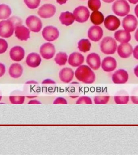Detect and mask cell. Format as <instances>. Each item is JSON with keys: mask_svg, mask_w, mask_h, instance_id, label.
<instances>
[{"mask_svg": "<svg viewBox=\"0 0 138 155\" xmlns=\"http://www.w3.org/2000/svg\"><path fill=\"white\" fill-rule=\"evenodd\" d=\"M78 81L85 84H92L95 81V73L89 66L82 65L77 68L75 73Z\"/></svg>", "mask_w": 138, "mask_h": 155, "instance_id": "1", "label": "cell"}, {"mask_svg": "<svg viewBox=\"0 0 138 155\" xmlns=\"http://www.w3.org/2000/svg\"><path fill=\"white\" fill-rule=\"evenodd\" d=\"M100 49L102 52L105 54H113L117 49V43L112 37H105L101 43Z\"/></svg>", "mask_w": 138, "mask_h": 155, "instance_id": "2", "label": "cell"}, {"mask_svg": "<svg viewBox=\"0 0 138 155\" xmlns=\"http://www.w3.org/2000/svg\"><path fill=\"white\" fill-rule=\"evenodd\" d=\"M112 10L117 16H125L129 13L130 7L126 0H117L112 5Z\"/></svg>", "mask_w": 138, "mask_h": 155, "instance_id": "3", "label": "cell"}, {"mask_svg": "<svg viewBox=\"0 0 138 155\" xmlns=\"http://www.w3.org/2000/svg\"><path fill=\"white\" fill-rule=\"evenodd\" d=\"M73 15L77 22L83 23L88 20L90 12L86 7L80 6L74 9Z\"/></svg>", "mask_w": 138, "mask_h": 155, "instance_id": "4", "label": "cell"}, {"mask_svg": "<svg viewBox=\"0 0 138 155\" xmlns=\"http://www.w3.org/2000/svg\"><path fill=\"white\" fill-rule=\"evenodd\" d=\"M14 24L9 20H4L0 21V37L8 38L11 37L14 34Z\"/></svg>", "mask_w": 138, "mask_h": 155, "instance_id": "5", "label": "cell"}, {"mask_svg": "<svg viewBox=\"0 0 138 155\" xmlns=\"http://www.w3.org/2000/svg\"><path fill=\"white\" fill-rule=\"evenodd\" d=\"M42 36L47 41H53L58 38L59 32L58 29L54 26H47L43 29L42 31Z\"/></svg>", "mask_w": 138, "mask_h": 155, "instance_id": "6", "label": "cell"}, {"mask_svg": "<svg viewBox=\"0 0 138 155\" xmlns=\"http://www.w3.org/2000/svg\"><path fill=\"white\" fill-rule=\"evenodd\" d=\"M138 25V20L134 15H127L122 21V27L128 32H133L135 31Z\"/></svg>", "mask_w": 138, "mask_h": 155, "instance_id": "7", "label": "cell"}, {"mask_svg": "<svg viewBox=\"0 0 138 155\" xmlns=\"http://www.w3.org/2000/svg\"><path fill=\"white\" fill-rule=\"evenodd\" d=\"M26 24L32 32H38L43 26L41 20L35 15H30L26 19Z\"/></svg>", "mask_w": 138, "mask_h": 155, "instance_id": "8", "label": "cell"}, {"mask_svg": "<svg viewBox=\"0 0 138 155\" xmlns=\"http://www.w3.org/2000/svg\"><path fill=\"white\" fill-rule=\"evenodd\" d=\"M40 53L44 59L50 60L53 58L56 53L54 45L50 43L43 44L40 48Z\"/></svg>", "mask_w": 138, "mask_h": 155, "instance_id": "9", "label": "cell"}, {"mask_svg": "<svg viewBox=\"0 0 138 155\" xmlns=\"http://www.w3.org/2000/svg\"><path fill=\"white\" fill-rule=\"evenodd\" d=\"M56 11L55 5L51 4H44L38 9V14L42 18H49L55 15Z\"/></svg>", "mask_w": 138, "mask_h": 155, "instance_id": "10", "label": "cell"}, {"mask_svg": "<svg viewBox=\"0 0 138 155\" xmlns=\"http://www.w3.org/2000/svg\"><path fill=\"white\" fill-rule=\"evenodd\" d=\"M129 79V74L127 71L120 69L113 74L112 81L116 84H123L127 83Z\"/></svg>", "mask_w": 138, "mask_h": 155, "instance_id": "11", "label": "cell"}, {"mask_svg": "<svg viewBox=\"0 0 138 155\" xmlns=\"http://www.w3.org/2000/svg\"><path fill=\"white\" fill-rule=\"evenodd\" d=\"M103 34L102 28L97 25L91 26L88 32V37L90 40L94 42L100 41L103 37Z\"/></svg>", "mask_w": 138, "mask_h": 155, "instance_id": "12", "label": "cell"}, {"mask_svg": "<svg viewBox=\"0 0 138 155\" xmlns=\"http://www.w3.org/2000/svg\"><path fill=\"white\" fill-rule=\"evenodd\" d=\"M104 25L108 30L114 31L117 29L120 25V21L117 17L114 15H109L104 20Z\"/></svg>", "mask_w": 138, "mask_h": 155, "instance_id": "13", "label": "cell"}, {"mask_svg": "<svg viewBox=\"0 0 138 155\" xmlns=\"http://www.w3.org/2000/svg\"><path fill=\"white\" fill-rule=\"evenodd\" d=\"M86 62L89 67L94 70L99 69L101 65L100 56L95 53L90 54L87 56Z\"/></svg>", "mask_w": 138, "mask_h": 155, "instance_id": "14", "label": "cell"}, {"mask_svg": "<svg viewBox=\"0 0 138 155\" xmlns=\"http://www.w3.org/2000/svg\"><path fill=\"white\" fill-rule=\"evenodd\" d=\"M102 68L105 72L113 71L117 67V63L116 59L111 56L105 57L101 63Z\"/></svg>", "mask_w": 138, "mask_h": 155, "instance_id": "15", "label": "cell"}, {"mask_svg": "<svg viewBox=\"0 0 138 155\" xmlns=\"http://www.w3.org/2000/svg\"><path fill=\"white\" fill-rule=\"evenodd\" d=\"M133 48L129 43L121 44L117 47V53L122 58H127L131 56L133 53Z\"/></svg>", "mask_w": 138, "mask_h": 155, "instance_id": "16", "label": "cell"}, {"mask_svg": "<svg viewBox=\"0 0 138 155\" xmlns=\"http://www.w3.org/2000/svg\"><path fill=\"white\" fill-rule=\"evenodd\" d=\"M24 50L21 47L16 46L12 48L9 52L11 58L15 62H19L24 58Z\"/></svg>", "mask_w": 138, "mask_h": 155, "instance_id": "17", "label": "cell"}, {"mask_svg": "<svg viewBox=\"0 0 138 155\" xmlns=\"http://www.w3.org/2000/svg\"><path fill=\"white\" fill-rule=\"evenodd\" d=\"M74 75V71L69 67L62 68L59 73L61 81L64 83H69L73 80Z\"/></svg>", "mask_w": 138, "mask_h": 155, "instance_id": "18", "label": "cell"}, {"mask_svg": "<svg viewBox=\"0 0 138 155\" xmlns=\"http://www.w3.org/2000/svg\"><path fill=\"white\" fill-rule=\"evenodd\" d=\"M26 61V64L28 67L35 68L40 64L42 59L39 54L33 52L31 53L27 56Z\"/></svg>", "mask_w": 138, "mask_h": 155, "instance_id": "19", "label": "cell"}, {"mask_svg": "<svg viewBox=\"0 0 138 155\" xmlns=\"http://www.w3.org/2000/svg\"><path fill=\"white\" fill-rule=\"evenodd\" d=\"M84 57L81 54L74 52L71 54L68 58V62L73 67H79L84 63Z\"/></svg>", "mask_w": 138, "mask_h": 155, "instance_id": "20", "label": "cell"}, {"mask_svg": "<svg viewBox=\"0 0 138 155\" xmlns=\"http://www.w3.org/2000/svg\"><path fill=\"white\" fill-rule=\"evenodd\" d=\"M23 73V68L20 64H13L9 67V74L12 78L17 79L22 76Z\"/></svg>", "mask_w": 138, "mask_h": 155, "instance_id": "21", "label": "cell"}, {"mask_svg": "<svg viewBox=\"0 0 138 155\" xmlns=\"http://www.w3.org/2000/svg\"><path fill=\"white\" fill-rule=\"evenodd\" d=\"M15 34L18 39L21 41H27L30 37V31L24 26H18L15 28Z\"/></svg>", "mask_w": 138, "mask_h": 155, "instance_id": "22", "label": "cell"}, {"mask_svg": "<svg viewBox=\"0 0 138 155\" xmlns=\"http://www.w3.org/2000/svg\"><path fill=\"white\" fill-rule=\"evenodd\" d=\"M114 37L115 39L121 44L129 42L131 38L130 33L124 30L116 31L114 34Z\"/></svg>", "mask_w": 138, "mask_h": 155, "instance_id": "23", "label": "cell"}, {"mask_svg": "<svg viewBox=\"0 0 138 155\" xmlns=\"http://www.w3.org/2000/svg\"><path fill=\"white\" fill-rule=\"evenodd\" d=\"M59 19L61 23L66 26L72 25L75 20V18L72 13L68 11L61 13Z\"/></svg>", "mask_w": 138, "mask_h": 155, "instance_id": "24", "label": "cell"}, {"mask_svg": "<svg viewBox=\"0 0 138 155\" xmlns=\"http://www.w3.org/2000/svg\"><path fill=\"white\" fill-rule=\"evenodd\" d=\"M91 22L95 25H99L102 24L104 21V17L102 13L96 11H94L90 17Z\"/></svg>", "mask_w": 138, "mask_h": 155, "instance_id": "25", "label": "cell"}, {"mask_svg": "<svg viewBox=\"0 0 138 155\" xmlns=\"http://www.w3.org/2000/svg\"><path fill=\"white\" fill-rule=\"evenodd\" d=\"M11 13V9L9 6L4 4L0 5V20L8 18Z\"/></svg>", "mask_w": 138, "mask_h": 155, "instance_id": "26", "label": "cell"}, {"mask_svg": "<svg viewBox=\"0 0 138 155\" xmlns=\"http://www.w3.org/2000/svg\"><path fill=\"white\" fill-rule=\"evenodd\" d=\"M91 44L88 39H82L78 43V48L81 52L86 53L89 51Z\"/></svg>", "mask_w": 138, "mask_h": 155, "instance_id": "27", "label": "cell"}, {"mask_svg": "<svg viewBox=\"0 0 138 155\" xmlns=\"http://www.w3.org/2000/svg\"><path fill=\"white\" fill-rule=\"evenodd\" d=\"M68 61V55L66 53L59 52L56 55L55 61L59 66H64Z\"/></svg>", "mask_w": 138, "mask_h": 155, "instance_id": "28", "label": "cell"}, {"mask_svg": "<svg viewBox=\"0 0 138 155\" xmlns=\"http://www.w3.org/2000/svg\"><path fill=\"white\" fill-rule=\"evenodd\" d=\"M26 99L25 96L22 95H11L9 96V101L11 104H24Z\"/></svg>", "mask_w": 138, "mask_h": 155, "instance_id": "29", "label": "cell"}, {"mask_svg": "<svg viewBox=\"0 0 138 155\" xmlns=\"http://www.w3.org/2000/svg\"><path fill=\"white\" fill-rule=\"evenodd\" d=\"M130 97L128 96H116L114 98V101L117 104H126L129 102Z\"/></svg>", "mask_w": 138, "mask_h": 155, "instance_id": "30", "label": "cell"}, {"mask_svg": "<svg viewBox=\"0 0 138 155\" xmlns=\"http://www.w3.org/2000/svg\"><path fill=\"white\" fill-rule=\"evenodd\" d=\"M110 98L108 96H96L94 97L93 101L95 104H107L110 101Z\"/></svg>", "mask_w": 138, "mask_h": 155, "instance_id": "31", "label": "cell"}, {"mask_svg": "<svg viewBox=\"0 0 138 155\" xmlns=\"http://www.w3.org/2000/svg\"><path fill=\"white\" fill-rule=\"evenodd\" d=\"M88 5L91 10L96 11L100 9L101 3L100 0H88Z\"/></svg>", "mask_w": 138, "mask_h": 155, "instance_id": "32", "label": "cell"}, {"mask_svg": "<svg viewBox=\"0 0 138 155\" xmlns=\"http://www.w3.org/2000/svg\"><path fill=\"white\" fill-rule=\"evenodd\" d=\"M41 0H24V2L26 6L29 9H37L40 4Z\"/></svg>", "mask_w": 138, "mask_h": 155, "instance_id": "33", "label": "cell"}, {"mask_svg": "<svg viewBox=\"0 0 138 155\" xmlns=\"http://www.w3.org/2000/svg\"><path fill=\"white\" fill-rule=\"evenodd\" d=\"M76 104H93L92 99L89 97L86 96H82L79 97L77 100Z\"/></svg>", "mask_w": 138, "mask_h": 155, "instance_id": "34", "label": "cell"}, {"mask_svg": "<svg viewBox=\"0 0 138 155\" xmlns=\"http://www.w3.org/2000/svg\"><path fill=\"white\" fill-rule=\"evenodd\" d=\"M8 47L6 41L3 38H0V54L5 52L8 50Z\"/></svg>", "mask_w": 138, "mask_h": 155, "instance_id": "35", "label": "cell"}, {"mask_svg": "<svg viewBox=\"0 0 138 155\" xmlns=\"http://www.w3.org/2000/svg\"><path fill=\"white\" fill-rule=\"evenodd\" d=\"M53 104H68L66 100L63 97H58L54 101Z\"/></svg>", "mask_w": 138, "mask_h": 155, "instance_id": "36", "label": "cell"}, {"mask_svg": "<svg viewBox=\"0 0 138 155\" xmlns=\"http://www.w3.org/2000/svg\"><path fill=\"white\" fill-rule=\"evenodd\" d=\"M6 67L4 64L0 63V78H2L5 74Z\"/></svg>", "mask_w": 138, "mask_h": 155, "instance_id": "37", "label": "cell"}, {"mask_svg": "<svg viewBox=\"0 0 138 155\" xmlns=\"http://www.w3.org/2000/svg\"><path fill=\"white\" fill-rule=\"evenodd\" d=\"M130 100L133 104H138V96H131L130 97Z\"/></svg>", "mask_w": 138, "mask_h": 155, "instance_id": "38", "label": "cell"}, {"mask_svg": "<svg viewBox=\"0 0 138 155\" xmlns=\"http://www.w3.org/2000/svg\"><path fill=\"white\" fill-rule=\"evenodd\" d=\"M133 53L134 58L138 60V45L134 48L133 51Z\"/></svg>", "mask_w": 138, "mask_h": 155, "instance_id": "39", "label": "cell"}, {"mask_svg": "<svg viewBox=\"0 0 138 155\" xmlns=\"http://www.w3.org/2000/svg\"><path fill=\"white\" fill-rule=\"evenodd\" d=\"M43 84H55L56 82L54 80L51 79H46L43 81L42 83Z\"/></svg>", "mask_w": 138, "mask_h": 155, "instance_id": "40", "label": "cell"}, {"mask_svg": "<svg viewBox=\"0 0 138 155\" xmlns=\"http://www.w3.org/2000/svg\"><path fill=\"white\" fill-rule=\"evenodd\" d=\"M28 104H41V103H40V101H39L37 100L36 99H32L30 101H29L28 102Z\"/></svg>", "mask_w": 138, "mask_h": 155, "instance_id": "41", "label": "cell"}, {"mask_svg": "<svg viewBox=\"0 0 138 155\" xmlns=\"http://www.w3.org/2000/svg\"><path fill=\"white\" fill-rule=\"evenodd\" d=\"M56 1L58 4L62 5L65 4L66 3L68 0H56Z\"/></svg>", "mask_w": 138, "mask_h": 155, "instance_id": "42", "label": "cell"}, {"mask_svg": "<svg viewBox=\"0 0 138 155\" xmlns=\"http://www.w3.org/2000/svg\"><path fill=\"white\" fill-rule=\"evenodd\" d=\"M134 74L138 78V65L134 68Z\"/></svg>", "mask_w": 138, "mask_h": 155, "instance_id": "43", "label": "cell"}, {"mask_svg": "<svg viewBox=\"0 0 138 155\" xmlns=\"http://www.w3.org/2000/svg\"><path fill=\"white\" fill-rule=\"evenodd\" d=\"M128 1L131 4H136L138 3V0H128Z\"/></svg>", "mask_w": 138, "mask_h": 155, "instance_id": "44", "label": "cell"}, {"mask_svg": "<svg viewBox=\"0 0 138 155\" xmlns=\"http://www.w3.org/2000/svg\"><path fill=\"white\" fill-rule=\"evenodd\" d=\"M134 13L137 17L138 18V4L135 7V9H134Z\"/></svg>", "mask_w": 138, "mask_h": 155, "instance_id": "45", "label": "cell"}, {"mask_svg": "<svg viewBox=\"0 0 138 155\" xmlns=\"http://www.w3.org/2000/svg\"><path fill=\"white\" fill-rule=\"evenodd\" d=\"M134 38L135 40L138 42V28L136 30V32H135V35H134Z\"/></svg>", "mask_w": 138, "mask_h": 155, "instance_id": "46", "label": "cell"}, {"mask_svg": "<svg viewBox=\"0 0 138 155\" xmlns=\"http://www.w3.org/2000/svg\"><path fill=\"white\" fill-rule=\"evenodd\" d=\"M38 83L37 81H33V80H31V81H27V82H26V84H36Z\"/></svg>", "mask_w": 138, "mask_h": 155, "instance_id": "47", "label": "cell"}, {"mask_svg": "<svg viewBox=\"0 0 138 155\" xmlns=\"http://www.w3.org/2000/svg\"><path fill=\"white\" fill-rule=\"evenodd\" d=\"M102 1L105 3H112L114 1V0H102Z\"/></svg>", "mask_w": 138, "mask_h": 155, "instance_id": "48", "label": "cell"}, {"mask_svg": "<svg viewBox=\"0 0 138 155\" xmlns=\"http://www.w3.org/2000/svg\"><path fill=\"white\" fill-rule=\"evenodd\" d=\"M2 98H3V97H2V95L0 94V101H2Z\"/></svg>", "mask_w": 138, "mask_h": 155, "instance_id": "49", "label": "cell"}, {"mask_svg": "<svg viewBox=\"0 0 138 155\" xmlns=\"http://www.w3.org/2000/svg\"><path fill=\"white\" fill-rule=\"evenodd\" d=\"M81 1H84V0H81Z\"/></svg>", "mask_w": 138, "mask_h": 155, "instance_id": "50", "label": "cell"}]
</instances>
